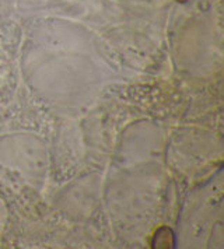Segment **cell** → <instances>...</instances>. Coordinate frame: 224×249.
<instances>
[{"mask_svg":"<svg viewBox=\"0 0 224 249\" xmlns=\"http://www.w3.org/2000/svg\"><path fill=\"white\" fill-rule=\"evenodd\" d=\"M153 248H174L175 247V237L171 228L161 227L157 230L153 241H151Z\"/></svg>","mask_w":224,"mask_h":249,"instance_id":"1","label":"cell"}]
</instances>
